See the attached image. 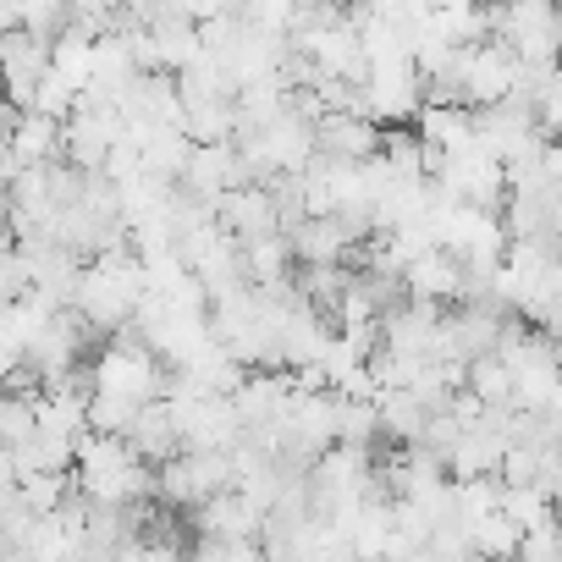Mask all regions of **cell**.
<instances>
[{
  "instance_id": "obj_1",
  "label": "cell",
  "mask_w": 562,
  "mask_h": 562,
  "mask_svg": "<svg viewBox=\"0 0 562 562\" xmlns=\"http://www.w3.org/2000/svg\"><path fill=\"white\" fill-rule=\"evenodd\" d=\"M7 149L18 155V166H50V155H61V127L34 116V111H23L12 122V133H7Z\"/></svg>"
},
{
  "instance_id": "obj_2",
  "label": "cell",
  "mask_w": 562,
  "mask_h": 562,
  "mask_svg": "<svg viewBox=\"0 0 562 562\" xmlns=\"http://www.w3.org/2000/svg\"><path fill=\"white\" fill-rule=\"evenodd\" d=\"M463 392L480 403V408H513V375L502 359H469L463 364Z\"/></svg>"
}]
</instances>
